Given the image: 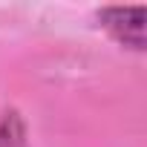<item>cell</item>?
I'll use <instances>...</instances> for the list:
<instances>
[{
    "label": "cell",
    "instance_id": "1",
    "mask_svg": "<svg viewBox=\"0 0 147 147\" xmlns=\"http://www.w3.org/2000/svg\"><path fill=\"white\" fill-rule=\"evenodd\" d=\"M144 15L147 6H104L98 12V20L113 40L136 52H144Z\"/></svg>",
    "mask_w": 147,
    "mask_h": 147
},
{
    "label": "cell",
    "instance_id": "2",
    "mask_svg": "<svg viewBox=\"0 0 147 147\" xmlns=\"http://www.w3.org/2000/svg\"><path fill=\"white\" fill-rule=\"evenodd\" d=\"M26 144V127L15 110L0 107V147H23Z\"/></svg>",
    "mask_w": 147,
    "mask_h": 147
}]
</instances>
